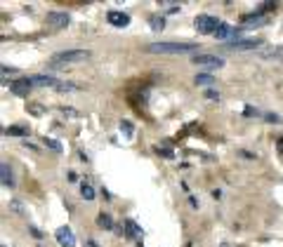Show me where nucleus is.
<instances>
[{
	"mask_svg": "<svg viewBox=\"0 0 283 247\" xmlns=\"http://www.w3.org/2000/svg\"><path fill=\"white\" fill-rule=\"evenodd\" d=\"M43 144H45V146H47V149L57 151V153H62V151H64V149H62V144H59V141H57V139H52V137H45V139H43Z\"/></svg>",
	"mask_w": 283,
	"mask_h": 247,
	"instance_id": "20",
	"label": "nucleus"
},
{
	"mask_svg": "<svg viewBox=\"0 0 283 247\" xmlns=\"http://www.w3.org/2000/svg\"><path fill=\"white\" fill-rule=\"evenodd\" d=\"M106 22L111 24V26H116V29H125L128 24H130V17L125 14V12H118V10H111L109 14H106Z\"/></svg>",
	"mask_w": 283,
	"mask_h": 247,
	"instance_id": "7",
	"label": "nucleus"
},
{
	"mask_svg": "<svg viewBox=\"0 0 283 247\" xmlns=\"http://www.w3.org/2000/svg\"><path fill=\"white\" fill-rule=\"evenodd\" d=\"M69 182H78V174L76 172H69Z\"/></svg>",
	"mask_w": 283,
	"mask_h": 247,
	"instance_id": "30",
	"label": "nucleus"
},
{
	"mask_svg": "<svg viewBox=\"0 0 283 247\" xmlns=\"http://www.w3.org/2000/svg\"><path fill=\"white\" fill-rule=\"evenodd\" d=\"M120 132H125V137H132V125L128 123V120L120 123Z\"/></svg>",
	"mask_w": 283,
	"mask_h": 247,
	"instance_id": "24",
	"label": "nucleus"
},
{
	"mask_svg": "<svg viewBox=\"0 0 283 247\" xmlns=\"http://www.w3.org/2000/svg\"><path fill=\"white\" fill-rule=\"evenodd\" d=\"M97 226H102V228H113V221H111L109 215H104V212H102V215L97 216Z\"/></svg>",
	"mask_w": 283,
	"mask_h": 247,
	"instance_id": "21",
	"label": "nucleus"
},
{
	"mask_svg": "<svg viewBox=\"0 0 283 247\" xmlns=\"http://www.w3.org/2000/svg\"><path fill=\"white\" fill-rule=\"evenodd\" d=\"M137 247H144V245H142V243H140V245H137Z\"/></svg>",
	"mask_w": 283,
	"mask_h": 247,
	"instance_id": "33",
	"label": "nucleus"
},
{
	"mask_svg": "<svg viewBox=\"0 0 283 247\" xmlns=\"http://www.w3.org/2000/svg\"><path fill=\"white\" fill-rule=\"evenodd\" d=\"M10 207H12V210H17L19 215H24V207H22V203H17V200H12V203H10Z\"/></svg>",
	"mask_w": 283,
	"mask_h": 247,
	"instance_id": "25",
	"label": "nucleus"
},
{
	"mask_svg": "<svg viewBox=\"0 0 283 247\" xmlns=\"http://www.w3.org/2000/svg\"><path fill=\"white\" fill-rule=\"evenodd\" d=\"M198 45L194 43H153L146 47V52L151 54H184V52H194Z\"/></svg>",
	"mask_w": 283,
	"mask_h": 247,
	"instance_id": "1",
	"label": "nucleus"
},
{
	"mask_svg": "<svg viewBox=\"0 0 283 247\" xmlns=\"http://www.w3.org/2000/svg\"><path fill=\"white\" fill-rule=\"evenodd\" d=\"M59 111H62V113H64V116H78V111H73V108H59Z\"/></svg>",
	"mask_w": 283,
	"mask_h": 247,
	"instance_id": "26",
	"label": "nucleus"
},
{
	"mask_svg": "<svg viewBox=\"0 0 283 247\" xmlns=\"http://www.w3.org/2000/svg\"><path fill=\"white\" fill-rule=\"evenodd\" d=\"M29 111H31V113H40L43 108H40V106H29Z\"/></svg>",
	"mask_w": 283,
	"mask_h": 247,
	"instance_id": "31",
	"label": "nucleus"
},
{
	"mask_svg": "<svg viewBox=\"0 0 283 247\" xmlns=\"http://www.w3.org/2000/svg\"><path fill=\"white\" fill-rule=\"evenodd\" d=\"M267 123H281V118H279L276 113H269V116H267Z\"/></svg>",
	"mask_w": 283,
	"mask_h": 247,
	"instance_id": "29",
	"label": "nucleus"
},
{
	"mask_svg": "<svg viewBox=\"0 0 283 247\" xmlns=\"http://www.w3.org/2000/svg\"><path fill=\"white\" fill-rule=\"evenodd\" d=\"M267 22V17H262L260 12H257V14H250V17H243V24H246V26H252V24H264Z\"/></svg>",
	"mask_w": 283,
	"mask_h": 247,
	"instance_id": "18",
	"label": "nucleus"
},
{
	"mask_svg": "<svg viewBox=\"0 0 283 247\" xmlns=\"http://www.w3.org/2000/svg\"><path fill=\"white\" fill-rule=\"evenodd\" d=\"M215 38H217V40H229V38H231V40H236V35H234V29H231L227 22H219L217 31H215Z\"/></svg>",
	"mask_w": 283,
	"mask_h": 247,
	"instance_id": "12",
	"label": "nucleus"
},
{
	"mask_svg": "<svg viewBox=\"0 0 283 247\" xmlns=\"http://www.w3.org/2000/svg\"><path fill=\"white\" fill-rule=\"evenodd\" d=\"M5 134L7 137H29V129L22 127V125H12V127L5 129Z\"/></svg>",
	"mask_w": 283,
	"mask_h": 247,
	"instance_id": "14",
	"label": "nucleus"
},
{
	"mask_svg": "<svg viewBox=\"0 0 283 247\" xmlns=\"http://www.w3.org/2000/svg\"><path fill=\"white\" fill-rule=\"evenodd\" d=\"M194 26H196V31L203 33V35H215L219 22L212 14H198L196 19H194Z\"/></svg>",
	"mask_w": 283,
	"mask_h": 247,
	"instance_id": "3",
	"label": "nucleus"
},
{
	"mask_svg": "<svg viewBox=\"0 0 283 247\" xmlns=\"http://www.w3.org/2000/svg\"><path fill=\"white\" fill-rule=\"evenodd\" d=\"M149 24H151L153 31H163L165 29V19L161 14H151V17H149Z\"/></svg>",
	"mask_w": 283,
	"mask_h": 247,
	"instance_id": "16",
	"label": "nucleus"
},
{
	"mask_svg": "<svg viewBox=\"0 0 283 247\" xmlns=\"http://www.w3.org/2000/svg\"><path fill=\"white\" fill-rule=\"evenodd\" d=\"M29 231H31V236H33V238H38V240H40V238H43V233H40V231H38V228H35V226H31V228H29Z\"/></svg>",
	"mask_w": 283,
	"mask_h": 247,
	"instance_id": "27",
	"label": "nucleus"
},
{
	"mask_svg": "<svg viewBox=\"0 0 283 247\" xmlns=\"http://www.w3.org/2000/svg\"><path fill=\"white\" fill-rule=\"evenodd\" d=\"M206 97H208V99H215V101H217V99H219V94H217V92H215V90H208V92H206Z\"/></svg>",
	"mask_w": 283,
	"mask_h": 247,
	"instance_id": "28",
	"label": "nucleus"
},
{
	"mask_svg": "<svg viewBox=\"0 0 283 247\" xmlns=\"http://www.w3.org/2000/svg\"><path fill=\"white\" fill-rule=\"evenodd\" d=\"M10 92L12 94H17V97H29V92H31V83H29V78H22V80L10 83Z\"/></svg>",
	"mask_w": 283,
	"mask_h": 247,
	"instance_id": "10",
	"label": "nucleus"
},
{
	"mask_svg": "<svg viewBox=\"0 0 283 247\" xmlns=\"http://www.w3.org/2000/svg\"><path fill=\"white\" fill-rule=\"evenodd\" d=\"M262 40H229V50H236V52H243V50H260Z\"/></svg>",
	"mask_w": 283,
	"mask_h": 247,
	"instance_id": "9",
	"label": "nucleus"
},
{
	"mask_svg": "<svg viewBox=\"0 0 283 247\" xmlns=\"http://www.w3.org/2000/svg\"><path fill=\"white\" fill-rule=\"evenodd\" d=\"M45 22H47V26H55V29H64V26H69L71 17H69L66 12H47Z\"/></svg>",
	"mask_w": 283,
	"mask_h": 247,
	"instance_id": "5",
	"label": "nucleus"
},
{
	"mask_svg": "<svg viewBox=\"0 0 283 247\" xmlns=\"http://www.w3.org/2000/svg\"><path fill=\"white\" fill-rule=\"evenodd\" d=\"M29 83L31 87H52V90L59 85V80L52 75H29Z\"/></svg>",
	"mask_w": 283,
	"mask_h": 247,
	"instance_id": "8",
	"label": "nucleus"
},
{
	"mask_svg": "<svg viewBox=\"0 0 283 247\" xmlns=\"http://www.w3.org/2000/svg\"><path fill=\"white\" fill-rule=\"evenodd\" d=\"M90 52L87 50H66V52H57L52 57V66H62V64H80L87 62Z\"/></svg>",
	"mask_w": 283,
	"mask_h": 247,
	"instance_id": "2",
	"label": "nucleus"
},
{
	"mask_svg": "<svg viewBox=\"0 0 283 247\" xmlns=\"http://www.w3.org/2000/svg\"><path fill=\"white\" fill-rule=\"evenodd\" d=\"M191 64L203 66V68H222L224 66V59L222 57H215V54H196L191 59Z\"/></svg>",
	"mask_w": 283,
	"mask_h": 247,
	"instance_id": "4",
	"label": "nucleus"
},
{
	"mask_svg": "<svg viewBox=\"0 0 283 247\" xmlns=\"http://www.w3.org/2000/svg\"><path fill=\"white\" fill-rule=\"evenodd\" d=\"M194 83H196V85H203V87H210L212 83H215V78H212L210 73H198L196 78H194Z\"/></svg>",
	"mask_w": 283,
	"mask_h": 247,
	"instance_id": "17",
	"label": "nucleus"
},
{
	"mask_svg": "<svg viewBox=\"0 0 283 247\" xmlns=\"http://www.w3.org/2000/svg\"><path fill=\"white\" fill-rule=\"evenodd\" d=\"M156 151H158V153H163L165 158H175V153H173V149H170V146H161V144H158V146H156Z\"/></svg>",
	"mask_w": 283,
	"mask_h": 247,
	"instance_id": "22",
	"label": "nucleus"
},
{
	"mask_svg": "<svg viewBox=\"0 0 283 247\" xmlns=\"http://www.w3.org/2000/svg\"><path fill=\"white\" fill-rule=\"evenodd\" d=\"M123 228L128 231V236H130V238H142V236H144V231H142V228L135 224L132 219H125V221H123Z\"/></svg>",
	"mask_w": 283,
	"mask_h": 247,
	"instance_id": "13",
	"label": "nucleus"
},
{
	"mask_svg": "<svg viewBox=\"0 0 283 247\" xmlns=\"http://www.w3.org/2000/svg\"><path fill=\"white\" fill-rule=\"evenodd\" d=\"M260 59H274V62H279V59H283V47L281 45H269V47H264V50H260Z\"/></svg>",
	"mask_w": 283,
	"mask_h": 247,
	"instance_id": "11",
	"label": "nucleus"
},
{
	"mask_svg": "<svg viewBox=\"0 0 283 247\" xmlns=\"http://www.w3.org/2000/svg\"><path fill=\"white\" fill-rule=\"evenodd\" d=\"M80 195L83 200H95V188L90 184H80Z\"/></svg>",
	"mask_w": 283,
	"mask_h": 247,
	"instance_id": "19",
	"label": "nucleus"
},
{
	"mask_svg": "<svg viewBox=\"0 0 283 247\" xmlns=\"http://www.w3.org/2000/svg\"><path fill=\"white\" fill-rule=\"evenodd\" d=\"M57 243L62 247H76V236H73V231L69 228V226H62V228H57Z\"/></svg>",
	"mask_w": 283,
	"mask_h": 247,
	"instance_id": "6",
	"label": "nucleus"
},
{
	"mask_svg": "<svg viewBox=\"0 0 283 247\" xmlns=\"http://www.w3.org/2000/svg\"><path fill=\"white\" fill-rule=\"evenodd\" d=\"M163 7L168 14H175V12H179V2H163Z\"/></svg>",
	"mask_w": 283,
	"mask_h": 247,
	"instance_id": "23",
	"label": "nucleus"
},
{
	"mask_svg": "<svg viewBox=\"0 0 283 247\" xmlns=\"http://www.w3.org/2000/svg\"><path fill=\"white\" fill-rule=\"evenodd\" d=\"M0 172H2V186H14V179H12V172L10 167H7V162H2V167H0Z\"/></svg>",
	"mask_w": 283,
	"mask_h": 247,
	"instance_id": "15",
	"label": "nucleus"
},
{
	"mask_svg": "<svg viewBox=\"0 0 283 247\" xmlns=\"http://www.w3.org/2000/svg\"><path fill=\"white\" fill-rule=\"evenodd\" d=\"M279 151H283V137L279 139Z\"/></svg>",
	"mask_w": 283,
	"mask_h": 247,
	"instance_id": "32",
	"label": "nucleus"
}]
</instances>
